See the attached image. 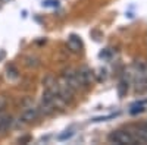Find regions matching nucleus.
<instances>
[{
	"instance_id": "nucleus-1",
	"label": "nucleus",
	"mask_w": 147,
	"mask_h": 145,
	"mask_svg": "<svg viewBox=\"0 0 147 145\" xmlns=\"http://www.w3.org/2000/svg\"><path fill=\"white\" fill-rule=\"evenodd\" d=\"M107 139H109L110 144H119V145H125V144L132 145V144L137 142L136 138H134V135L128 130H115L109 135Z\"/></svg>"
},
{
	"instance_id": "nucleus-2",
	"label": "nucleus",
	"mask_w": 147,
	"mask_h": 145,
	"mask_svg": "<svg viewBox=\"0 0 147 145\" xmlns=\"http://www.w3.org/2000/svg\"><path fill=\"white\" fill-rule=\"evenodd\" d=\"M75 74H77V78H78V82H80V85L81 88H85V87H88L90 84L93 82V78H94V74L91 72V69L88 67H80L78 70H75Z\"/></svg>"
},
{
	"instance_id": "nucleus-3",
	"label": "nucleus",
	"mask_w": 147,
	"mask_h": 145,
	"mask_svg": "<svg viewBox=\"0 0 147 145\" xmlns=\"http://www.w3.org/2000/svg\"><path fill=\"white\" fill-rule=\"evenodd\" d=\"M38 116H40V108L38 107H34V106L27 107L25 110L22 112V120L25 123L34 122V120H37V117H38Z\"/></svg>"
},
{
	"instance_id": "nucleus-4",
	"label": "nucleus",
	"mask_w": 147,
	"mask_h": 145,
	"mask_svg": "<svg viewBox=\"0 0 147 145\" xmlns=\"http://www.w3.org/2000/svg\"><path fill=\"white\" fill-rule=\"evenodd\" d=\"M68 47H69V50L72 51H80L81 48H82V43L80 40V37H77V35H71V37L68 38Z\"/></svg>"
},
{
	"instance_id": "nucleus-5",
	"label": "nucleus",
	"mask_w": 147,
	"mask_h": 145,
	"mask_svg": "<svg viewBox=\"0 0 147 145\" xmlns=\"http://www.w3.org/2000/svg\"><path fill=\"white\" fill-rule=\"evenodd\" d=\"M146 108H147V100H140L137 103H134L129 108V113L131 114H138V113H143L146 112Z\"/></svg>"
},
{
	"instance_id": "nucleus-6",
	"label": "nucleus",
	"mask_w": 147,
	"mask_h": 145,
	"mask_svg": "<svg viewBox=\"0 0 147 145\" xmlns=\"http://www.w3.org/2000/svg\"><path fill=\"white\" fill-rule=\"evenodd\" d=\"M12 125V119L6 114H3L2 112H0V132H3L6 130L9 126Z\"/></svg>"
},
{
	"instance_id": "nucleus-7",
	"label": "nucleus",
	"mask_w": 147,
	"mask_h": 145,
	"mask_svg": "<svg viewBox=\"0 0 147 145\" xmlns=\"http://www.w3.org/2000/svg\"><path fill=\"white\" fill-rule=\"evenodd\" d=\"M128 91V82L125 81V79H122L121 82H119V87H118V92H119V95L122 97L125 92Z\"/></svg>"
},
{
	"instance_id": "nucleus-8",
	"label": "nucleus",
	"mask_w": 147,
	"mask_h": 145,
	"mask_svg": "<svg viewBox=\"0 0 147 145\" xmlns=\"http://www.w3.org/2000/svg\"><path fill=\"white\" fill-rule=\"evenodd\" d=\"M7 76H9L10 79L18 78V70L15 69V66H9V67H7Z\"/></svg>"
},
{
	"instance_id": "nucleus-9",
	"label": "nucleus",
	"mask_w": 147,
	"mask_h": 145,
	"mask_svg": "<svg viewBox=\"0 0 147 145\" xmlns=\"http://www.w3.org/2000/svg\"><path fill=\"white\" fill-rule=\"evenodd\" d=\"M5 107H6V98L5 97H0V112H3Z\"/></svg>"
},
{
	"instance_id": "nucleus-10",
	"label": "nucleus",
	"mask_w": 147,
	"mask_h": 145,
	"mask_svg": "<svg viewBox=\"0 0 147 145\" xmlns=\"http://www.w3.org/2000/svg\"><path fill=\"white\" fill-rule=\"evenodd\" d=\"M0 2H9V0H0Z\"/></svg>"
}]
</instances>
